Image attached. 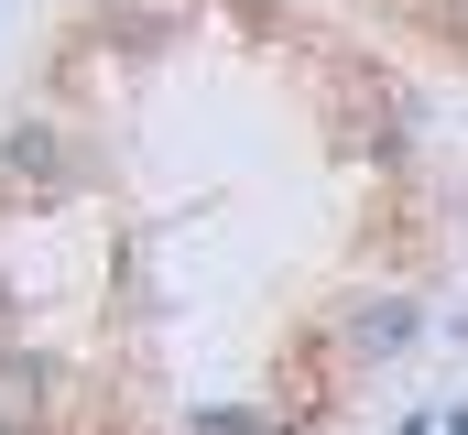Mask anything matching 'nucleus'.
Masks as SVG:
<instances>
[{
    "instance_id": "nucleus-1",
    "label": "nucleus",
    "mask_w": 468,
    "mask_h": 435,
    "mask_svg": "<svg viewBox=\"0 0 468 435\" xmlns=\"http://www.w3.org/2000/svg\"><path fill=\"white\" fill-rule=\"evenodd\" d=\"M44 414H55V370L33 348H0V435H44Z\"/></svg>"
},
{
    "instance_id": "nucleus-2",
    "label": "nucleus",
    "mask_w": 468,
    "mask_h": 435,
    "mask_svg": "<svg viewBox=\"0 0 468 435\" xmlns=\"http://www.w3.org/2000/svg\"><path fill=\"white\" fill-rule=\"evenodd\" d=\"M349 348H359V359L414 348V305H403V294H359V305H349Z\"/></svg>"
},
{
    "instance_id": "nucleus-3",
    "label": "nucleus",
    "mask_w": 468,
    "mask_h": 435,
    "mask_svg": "<svg viewBox=\"0 0 468 435\" xmlns=\"http://www.w3.org/2000/svg\"><path fill=\"white\" fill-rule=\"evenodd\" d=\"M66 175V142L44 131V120H22L11 142H0V186H55Z\"/></svg>"
},
{
    "instance_id": "nucleus-4",
    "label": "nucleus",
    "mask_w": 468,
    "mask_h": 435,
    "mask_svg": "<svg viewBox=\"0 0 468 435\" xmlns=\"http://www.w3.org/2000/svg\"><path fill=\"white\" fill-rule=\"evenodd\" d=\"M0 305H11V294H0Z\"/></svg>"
},
{
    "instance_id": "nucleus-5",
    "label": "nucleus",
    "mask_w": 468,
    "mask_h": 435,
    "mask_svg": "<svg viewBox=\"0 0 468 435\" xmlns=\"http://www.w3.org/2000/svg\"><path fill=\"white\" fill-rule=\"evenodd\" d=\"M458 22H468V11H458Z\"/></svg>"
}]
</instances>
